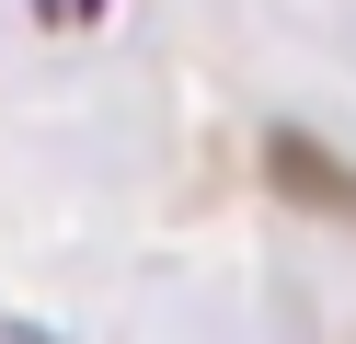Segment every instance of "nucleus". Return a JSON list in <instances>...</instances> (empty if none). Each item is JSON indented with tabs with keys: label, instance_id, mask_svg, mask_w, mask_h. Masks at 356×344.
Masks as SVG:
<instances>
[{
	"label": "nucleus",
	"instance_id": "nucleus-1",
	"mask_svg": "<svg viewBox=\"0 0 356 344\" xmlns=\"http://www.w3.org/2000/svg\"><path fill=\"white\" fill-rule=\"evenodd\" d=\"M264 172H276L287 195H310L322 218H356V172H333V161L310 149V138H264Z\"/></svg>",
	"mask_w": 356,
	"mask_h": 344
},
{
	"label": "nucleus",
	"instance_id": "nucleus-2",
	"mask_svg": "<svg viewBox=\"0 0 356 344\" xmlns=\"http://www.w3.org/2000/svg\"><path fill=\"white\" fill-rule=\"evenodd\" d=\"M0 344H58V333H35V321H0Z\"/></svg>",
	"mask_w": 356,
	"mask_h": 344
},
{
	"label": "nucleus",
	"instance_id": "nucleus-3",
	"mask_svg": "<svg viewBox=\"0 0 356 344\" xmlns=\"http://www.w3.org/2000/svg\"><path fill=\"white\" fill-rule=\"evenodd\" d=\"M58 12H70V23H92V12H104V0H58Z\"/></svg>",
	"mask_w": 356,
	"mask_h": 344
}]
</instances>
